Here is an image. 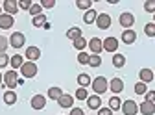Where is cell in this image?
<instances>
[{
    "mask_svg": "<svg viewBox=\"0 0 155 115\" xmlns=\"http://www.w3.org/2000/svg\"><path fill=\"white\" fill-rule=\"evenodd\" d=\"M91 85H92V89H94V95H104V93L109 89V82H107L105 76H96Z\"/></svg>",
    "mask_w": 155,
    "mask_h": 115,
    "instance_id": "6da1fadb",
    "label": "cell"
},
{
    "mask_svg": "<svg viewBox=\"0 0 155 115\" xmlns=\"http://www.w3.org/2000/svg\"><path fill=\"white\" fill-rule=\"evenodd\" d=\"M18 71L22 72L24 78H33V76L37 74V71H39V69H37V63H33V61H24V65L18 69Z\"/></svg>",
    "mask_w": 155,
    "mask_h": 115,
    "instance_id": "7a4b0ae2",
    "label": "cell"
},
{
    "mask_svg": "<svg viewBox=\"0 0 155 115\" xmlns=\"http://www.w3.org/2000/svg\"><path fill=\"white\" fill-rule=\"evenodd\" d=\"M118 23H120V26H124V30H131V26L135 24V15L129 11H124L118 17Z\"/></svg>",
    "mask_w": 155,
    "mask_h": 115,
    "instance_id": "3957f363",
    "label": "cell"
},
{
    "mask_svg": "<svg viewBox=\"0 0 155 115\" xmlns=\"http://www.w3.org/2000/svg\"><path fill=\"white\" fill-rule=\"evenodd\" d=\"M122 113L124 115H137V111H139V104L135 102V100H131V99H127V100H124L122 102Z\"/></svg>",
    "mask_w": 155,
    "mask_h": 115,
    "instance_id": "277c9868",
    "label": "cell"
},
{
    "mask_svg": "<svg viewBox=\"0 0 155 115\" xmlns=\"http://www.w3.org/2000/svg\"><path fill=\"white\" fill-rule=\"evenodd\" d=\"M24 41H26V37H24L22 32H13V33L9 35V45H11L13 48H22V47H24Z\"/></svg>",
    "mask_w": 155,
    "mask_h": 115,
    "instance_id": "5b68a950",
    "label": "cell"
},
{
    "mask_svg": "<svg viewBox=\"0 0 155 115\" xmlns=\"http://www.w3.org/2000/svg\"><path fill=\"white\" fill-rule=\"evenodd\" d=\"M17 80H18V78H17V71H13V69L4 74V85H6L9 91H13V89L17 87Z\"/></svg>",
    "mask_w": 155,
    "mask_h": 115,
    "instance_id": "8992f818",
    "label": "cell"
},
{
    "mask_svg": "<svg viewBox=\"0 0 155 115\" xmlns=\"http://www.w3.org/2000/svg\"><path fill=\"white\" fill-rule=\"evenodd\" d=\"M24 58H26L28 61H33L35 63L39 58H41V48H39V47H28L26 52H24Z\"/></svg>",
    "mask_w": 155,
    "mask_h": 115,
    "instance_id": "52a82bcc",
    "label": "cell"
},
{
    "mask_svg": "<svg viewBox=\"0 0 155 115\" xmlns=\"http://www.w3.org/2000/svg\"><path fill=\"white\" fill-rule=\"evenodd\" d=\"M104 50L111 52V54H116V50H118V41H116V37H105L104 39Z\"/></svg>",
    "mask_w": 155,
    "mask_h": 115,
    "instance_id": "ba28073f",
    "label": "cell"
},
{
    "mask_svg": "<svg viewBox=\"0 0 155 115\" xmlns=\"http://www.w3.org/2000/svg\"><path fill=\"white\" fill-rule=\"evenodd\" d=\"M89 48H91L92 54H98L100 56V52L104 50V41L100 39V37H92V39L89 41Z\"/></svg>",
    "mask_w": 155,
    "mask_h": 115,
    "instance_id": "9c48e42d",
    "label": "cell"
},
{
    "mask_svg": "<svg viewBox=\"0 0 155 115\" xmlns=\"http://www.w3.org/2000/svg\"><path fill=\"white\" fill-rule=\"evenodd\" d=\"M96 26L100 30H107L111 26V17L107 13H98V19H96Z\"/></svg>",
    "mask_w": 155,
    "mask_h": 115,
    "instance_id": "30bf717a",
    "label": "cell"
},
{
    "mask_svg": "<svg viewBox=\"0 0 155 115\" xmlns=\"http://www.w3.org/2000/svg\"><path fill=\"white\" fill-rule=\"evenodd\" d=\"M2 9L8 13V15H15L17 11H18V2H17V0H6V2H4V6H2Z\"/></svg>",
    "mask_w": 155,
    "mask_h": 115,
    "instance_id": "8fae6325",
    "label": "cell"
},
{
    "mask_svg": "<svg viewBox=\"0 0 155 115\" xmlns=\"http://www.w3.org/2000/svg\"><path fill=\"white\" fill-rule=\"evenodd\" d=\"M13 24H15V19L11 15H8V13L0 15V28H2V30H9Z\"/></svg>",
    "mask_w": 155,
    "mask_h": 115,
    "instance_id": "7c38bea8",
    "label": "cell"
},
{
    "mask_svg": "<svg viewBox=\"0 0 155 115\" xmlns=\"http://www.w3.org/2000/svg\"><path fill=\"white\" fill-rule=\"evenodd\" d=\"M139 76H140V82L142 84H150V82L155 80V74H153L151 69H140L139 71Z\"/></svg>",
    "mask_w": 155,
    "mask_h": 115,
    "instance_id": "4fadbf2b",
    "label": "cell"
},
{
    "mask_svg": "<svg viewBox=\"0 0 155 115\" xmlns=\"http://www.w3.org/2000/svg\"><path fill=\"white\" fill-rule=\"evenodd\" d=\"M122 41H124L126 45H133L135 41H137V32H135L133 28H131V30H124V32H122Z\"/></svg>",
    "mask_w": 155,
    "mask_h": 115,
    "instance_id": "5bb4252c",
    "label": "cell"
},
{
    "mask_svg": "<svg viewBox=\"0 0 155 115\" xmlns=\"http://www.w3.org/2000/svg\"><path fill=\"white\" fill-rule=\"evenodd\" d=\"M45 106H46V99L43 95H33L31 97V108L33 110H45Z\"/></svg>",
    "mask_w": 155,
    "mask_h": 115,
    "instance_id": "9a60e30c",
    "label": "cell"
},
{
    "mask_svg": "<svg viewBox=\"0 0 155 115\" xmlns=\"http://www.w3.org/2000/svg\"><path fill=\"white\" fill-rule=\"evenodd\" d=\"M139 111H140L142 115H153V113H155V102L142 100V104L139 106Z\"/></svg>",
    "mask_w": 155,
    "mask_h": 115,
    "instance_id": "2e32d148",
    "label": "cell"
},
{
    "mask_svg": "<svg viewBox=\"0 0 155 115\" xmlns=\"http://www.w3.org/2000/svg\"><path fill=\"white\" fill-rule=\"evenodd\" d=\"M109 89H111L114 95L122 93V91H124V82H122V78H113V80L109 82Z\"/></svg>",
    "mask_w": 155,
    "mask_h": 115,
    "instance_id": "e0dca14e",
    "label": "cell"
},
{
    "mask_svg": "<svg viewBox=\"0 0 155 115\" xmlns=\"http://www.w3.org/2000/svg\"><path fill=\"white\" fill-rule=\"evenodd\" d=\"M87 106L91 110H100L102 108V99H100V95H91V97L87 99Z\"/></svg>",
    "mask_w": 155,
    "mask_h": 115,
    "instance_id": "ac0fdd59",
    "label": "cell"
},
{
    "mask_svg": "<svg viewBox=\"0 0 155 115\" xmlns=\"http://www.w3.org/2000/svg\"><path fill=\"white\" fill-rule=\"evenodd\" d=\"M9 65H11V69H13V71L21 69V67L24 65V56H21V54H15V56H11Z\"/></svg>",
    "mask_w": 155,
    "mask_h": 115,
    "instance_id": "d6986e66",
    "label": "cell"
},
{
    "mask_svg": "<svg viewBox=\"0 0 155 115\" xmlns=\"http://www.w3.org/2000/svg\"><path fill=\"white\" fill-rule=\"evenodd\" d=\"M57 104H59L61 108H70V110H72V106H74V97H72V95L63 93V97L57 100Z\"/></svg>",
    "mask_w": 155,
    "mask_h": 115,
    "instance_id": "ffe728a7",
    "label": "cell"
},
{
    "mask_svg": "<svg viewBox=\"0 0 155 115\" xmlns=\"http://www.w3.org/2000/svg\"><path fill=\"white\" fill-rule=\"evenodd\" d=\"M63 97V89L59 87V85H52L50 89H48V99H52V100H59Z\"/></svg>",
    "mask_w": 155,
    "mask_h": 115,
    "instance_id": "44dd1931",
    "label": "cell"
},
{
    "mask_svg": "<svg viewBox=\"0 0 155 115\" xmlns=\"http://www.w3.org/2000/svg\"><path fill=\"white\" fill-rule=\"evenodd\" d=\"M67 37H68V41H76V39H80L81 37V28H78V26H72L67 30Z\"/></svg>",
    "mask_w": 155,
    "mask_h": 115,
    "instance_id": "7402d4cb",
    "label": "cell"
},
{
    "mask_svg": "<svg viewBox=\"0 0 155 115\" xmlns=\"http://www.w3.org/2000/svg\"><path fill=\"white\" fill-rule=\"evenodd\" d=\"M96 19H98V11H94V9L91 8V9L85 11V15H83V23H85V24H94Z\"/></svg>",
    "mask_w": 155,
    "mask_h": 115,
    "instance_id": "603a6c76",
    "label": "cell"
},
{
    "mask_svg": "<svg viewBox=\"0 0 155 115\" xmlns=\"http://www.w3.org/2000/svg\"><path fill=\"white\" fill-rule=\"evenodd\" d=\"M113 65H114L116 69H122V67L126 65V56H124V54H118V52H116V54L113 56Z\"/></svg>",
    "mask_w": 155,
    "mask_h": 115,
    "instance_id": "cb8c5ba5",
    "label": "cell"
},
{
    "mask_svg": "<svg viewBox=\"0 0 155 115\" xmlns=\"http://www.w3.org/2000/svg\"><path fill=\"white\" fill-rule=\"evenodd\" d=\"M120 108H122V100L116 97V95L109 99V110H111V111H118Z\"/></svg>",
    "mask_w": 155,
    "mask_h": 115,
    "instance_id": "d4e9b609",
    "label": "cell"
},
{
    "mask_svg": "<svg viewBox=\"0 0 155 115\" xmlns=\"http://www.w3.org/2000/svg\"><path fill=\"white\" fill-rule=\"evenodd\" d=\"M4 102H6L8 106H13V104L17 102V93H15V91H9V89H8V91L4 93Z\"/></svg>",
    "mask_w": 155,
    "mask_h": 115,
    "instance_id": "484cf974",
    "label": "cell"
},
{
    "mask_svg": "<svg viewBox=\"0 0 155 115\" xmlns=\"http://www.w3.org/2000/svg\"><path fill=\"white\" fill-rule=\"evenodd\" d=\"M46 23H48V21H46V15H45V13L33 17V21H31V24H33V26H37V28H43Z\"/></svg>",
    "mask_w": 155,
    "mask_h": 115,
    "instance_id": "4316f807",
    "label": "cell"
},
{
    "mask_svg": "<svg viewBox=\"0 0 155 115\" xmlns=\"http://www.w3.org/2000/svg\"><path fill=\"white\" fill-rule=\"evenodd\" d=\"M78 84H80V87H85L87 89V85H91L92 80H91L89 74H78Z\"/></svg>",
    "mask_w": 155,
    "mask_h": 115,
    "instance_id": "83f0119b",
    "label": "cell"
},
{
    "mask_svg": "<svg viewBox=\"0 0 155 115\" xmlns=\"http://www.w3.org/2000/svg\"><path fill=\"white\" fill-rule=\"evenodd\" d=\"M72 45H74V48H76V50H80V52H83V50H85V47H87L89 43H87V39H85V37L81 35L80 39H76V41H74Z\"/></svg>",
    "mask_w": 155,
    "mask_h": 115,
    "instance_id": "f1b7e54d",
    "label": "cell"
},
{
    "mask_svg": "<svg viewBox=\"0 0 155 115\" xmlns=\"http://www.w3.org/2000/svg\"><path fill=\"white\" fill-rule=\"evenodd\" d=\"M89 65L94 67V69L100 67V65H102V56H98V54H91V56H89Z\"/></svg>",
    "mask_w": 155,
    "mask_h": 115,
    "instance_id": "f546056e",
    "label": "cell"
},
{
    "mask_svg": "<svg viewBox=\"0 0 155 115\" xmlns=\"http://www.w3.org/2000/svg\"><path fill=\"white\" fill-rule=\"evenodd\" d=\"M74 97H76L78 100H87V99H89V95H87V89H85V87H78V89H76V95H74Z\"/></svg>",
    "mask_w": 155,
    "mask_h": 115,
    "instance_id": "4dcf8cb0",
    "label": "cell"
},
{
    "mask_svg": "<svg viewBox=\"0 0 155 115\" xmlns=\"http://www.w3.org/2000/svg\"><path fill=\"white\" fill-rule=\"evenodd\" d=\"M76 6L80 8V9H85V11H89V9H91V6H92V0H78V2H76Z\"/></svg>",
    "mask_w": 155,
    "mask_h": 115,
    "instance_id": "1f68e13d",
    "label": "cell"
},
{
    "mask_svg": "<svg viewBox=\"0 0 155 115\" xmlns=\"http://www.w3.org/2000/svg\"><path fill=\"white\" fill-rule=\"evenodd\" d=\"M135 93H137V95H146L148 93V85L142 84V82H137V84H135Z\"/></svg>",
    "mask_w": 155,
    "mask_h": 115,
    "instance_id": "d6a6232c",
    "label": "cell"
},
{
    "mask_svg": "<svg viewBox=\"0 0 155 115\" xmlns=\"http://www.w3.org/2000/svg\"><path fill=\"white\" fill-rule=\"evenodd\" d=\"M9 47V39L4 35H0V54H6V48Z\"/></svg>",
    "mask_w": 155,
    "mask_h": 115,
    "instance_id": "836d02e7",
    "label": "cell"
},
{
    "mask_svg": "<svg viewBox=\"0 0 155 115\" xmlns=\"http://www.w3.org/2000/svg\"><path fill=\"white\" fill-rule=\"evenodd\" d=\"M31 17H37V15H41L43 13V8H41V4H33L31 8H30V11H28Z\"/></svg>",
    "mask_w": 155,
    "mask_h": 115,
    "instance_id": "e575fe53",
    "label": "cell"
},
{
    "mask_svg": "<svg viewBox=\"0 0 155 115\" xmlns=\"http://www.w3.org/2000/svg\"><path fill=\"white\" fill-rule=\"evenodd\" d=\"M144 33H146L148 37H155V24H153V23H148V24L144 26Z\"/></svg>",
    "mask_w": 155,
    "mask_h": 115,
    "instance_id": "d590c367",
    "label": "cell"
},
{
    "mask_svg": "<svg viewBox=\"0 0 155 115\" xmlns=\"http://www.w3.org/2000/svg\"><path fill=\"white\" fill-rule=\"evenodd\" d=\"M31 6H33L31 0H18V8L24 9V11H30V8H31Z\"/></svg>",
    "mask_w": 155,
    "mask_h": 115,
    "instance_id": "8d00e7d4",
    "label": "cell"
},
{
    "mask_svg": "<svg viewBox=\"0 0 155 115\" xmlns=\"http://www.w3.org/2000/svg\"><path fill=\"white\" fill-rule=\"evenodd\" d=\"M144 11L155 13V0H146V2H144Z\"/></svg>",
    "mask_w": 155,
    "mask_h": 115,
    "instance_id": "74e56055",
    "label": "cell"
},
{
    "mask_svg": "<svg viewBox=\"0 0 155 115\" xmlns=\"http://www.w3.org/2000/svg\"><path fill=\"white\" fill-rule=\"evenodd\" d=\"M78 63L89 65V56H87V52H80V54H78Z\"/></svg>",
    "mask_w": 155,
    "mask_h": 115,
    "instance_id": "f35d334b",
    "label": "cell"
},
{
    "mask_svg": "<svg viewBox=\"0 0 155 115\" xmlns=\"http://www.w3.org/2000/svg\"><path fill=\"white\" fill-rule=\"evenodd\" d=\"M9 60L11 58L8 54H0V69H4L6 65H9Z\"/></svg>",
    "mask_w": 155,
    "mask_h": 115,
    "instance_id": "ab89813d",
    "label": "cell"
},
{
    "mask_svg": "<svg viewBox=\"0 0 155 115\" xmlns=\"http://www.w3.org/2000/svg\"><path fill=\"white\" fill-rule=\"evenodd\" d=\"M55 6V0H41V8H54Z\"/></svg>",
    "mask_w": 155,
    "mask_h": 115,
    "instance_id": "60d3db41",
    "label": "cell"
},
{
    "mask_svg": "<svg viewBox=\"0 0 155 115\" xmlns=\"http://www.w3.org/2000/svg\"><path fill=\"white\" fill-rule=\"evenodd\" d=\"M144 100H148V102H155V91H148Z\"/></svg>",
    "mask_w": 155,
    "mask_h": 115,
    "instance_id": "b9f144b4",
    "label": "cell"
},
{
    "mask_svg": "<svg viewBox=\"0 0 155 115\" xmlns=\"http://www.w3.org/2000/svg\"><path fill=\"white\" fill-rule=\"evenodd\" d=\"M98 115H113V111L109 108H100L98 110Z\"/></svg>",
    "mask_w": 155,
    "mask_h": 115,
    "instance_id": "7bdbcfd3",
    "label": "cell"
},
{
    "mask_svg": "<svg viewBox=\"0 0 155 115\" xmlns=\"http://www.w3.org/2000/svg\"><path fill=\"white\" fill-rule=\"evenodd\" d=\"M70 115H85V113H83L81 108H72V110H70Z\"/></svg>",
    "mask_w": 155,
    "mask_h": 115,
    "instance_id": "ee69618b",
    "label": "cell"
},
{
    "mask_svg": "<svg viewBox=\"0 0 155 115\" xmlns=\"http://www.w3.org/2000/svg\"><path fill=\"white\" fill-rule=\"evenodd\" d=\"M2 82H4V76H2V74H0V85H2Z\"/></svg>",
    "mask_w": 155,
    "mask_h": 115,
    "instance_id": "f6af8a7d",
    "label": "cell"
},
{
    "mask_svg": "<svg viewBox=\"0 0 155 115\" xmlns=\"http://www.w3.org/2000/svg\"><path fill=\"white\" fill-rule=\"evenodd\" d=\"M153 24H155V13H153Z\"/></svg>",
    "mask_w": 155,
    "mask_h": 115,
    "instance_id": "bcb514c9",
    "label": "cell"
},
{
    "mask_svg": "<svg viewBox=\"0 0 155 115\" xmlns=\"http://www.w3.org/2000/svg\"><path fill=\"white\" fill-rule=\"evenodd\" d=\"M2 11H4V9H2V8H0V15H2Z\"/></svg>",
    "mask_w": 155,
    "mask_h": 115,
    "instance_id": "7dc6e473",
    "label": "cell"
},
{
    "mask_svg": "<svg viewBox=\"0 0 155 115\" xmlns=\"http://www.w3.org/2000/svg\"><path fill=\"white\" fill-rule=\"evenodd\" d=\"M153 74H155V72H153Z\"/></svg>",
    "mask_w": 155,
    "mask_h": 115,
    "instance_id": "c3c4849f",
    "label": "cell"
}]
</instances>
